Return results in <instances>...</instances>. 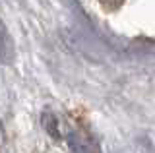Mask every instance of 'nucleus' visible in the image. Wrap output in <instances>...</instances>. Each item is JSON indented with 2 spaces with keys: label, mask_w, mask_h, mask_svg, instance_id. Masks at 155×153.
Returning a JSON list of instances; mask_svg holds the SVG:
<instances>
[{
  "label": "nucleus",
  "mask_w": 155,
  "mask_h": 153,
  "mask_svg": "<svg viewBox=\"0 0 155 153\" xmlns=\"http://www.w3.org/2000/svg\"><path fill=\"white\" fill-rule=\"evenodd\" d=\"M68 143H70V149L74 153H99L97 143L84 132H70Z\"/></svg>",
  "instance_id": "f257e3e1"
},
{
  "label": "nucleus",
  "mask_w": 155,
  "mask_h": 153,
  "mask_svg": "<svg viewBox=\"0 0 155 153\" xmlns=\"http://www.w3.org/2000/svg\"><path fill=\"white\" fill-rule=\"evenodd\" d=\"M0 60L4 64L14 62V41H12V37H10L2 20H0Z\"/></svg>",
  "instance_id": "f03ea898"
},
{
  "label": "nucleus",
  "mask_w": 155,
  "mask_h": 153,
  "mask_svg": "<svg viewBox=\"0 0 155 153\" xmlns=\"http://www.w3.org/2000/svg\"><path fill=\"white\" fill-rule=\"evenodd\" d=\"M43 124H45L47 132L51 134V136L54 138V140H58V138H60V130H58V120H56L54 114L45 112V114H43Z\"/></svg>",
  "instance_id": "7ed1b4c3"
},
{
  "label": "nucleus",
  "mask_w": 155,
  "mask_h": 153,
  "mask_svg": "<svg viewBox=\"0 0 155 153\" xmlns=\"http://www.w3.org/2000/svg\"><path fill=\"white\" fill-rule=\"evenodd\" d=\"M103 2L105 8H109V10H114V8H118L120 4H122V0H101Z\"/></svg>",
  "instance_id": "20e7f679"
}]
</instances>
